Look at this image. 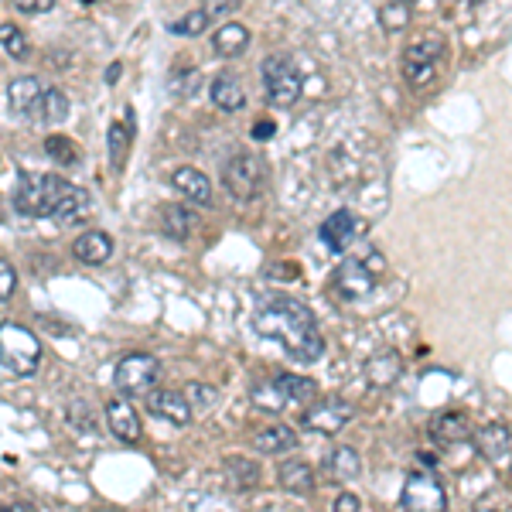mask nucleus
Masks as SVG:
<instances>
[{"instance_id": "f257e3e1", "label": "nucleus", "mask_w": 512, "mask_h": 512, "mask_svg": "<svg viewBox=\"0 0 512 512\" xmlns=\"http://www.w3.org/2000/svg\"><path fill=\"white\" fill-rule=\"evenodd\" d=\"M253 332L260 338L284 345V352L301 366H311L325 355V335H321L315 315L308 304L287 294H270L256 304L253 311Z\"/></svg>"}, {"instance_id": "f03ea898", "label": "nucleus", "mask_w": 512, "mask_h": 512, "mask_svg": "<svg viewBox=\"0 0 512 512\" xmlns=\"http://www.w3.org/2000/svg\"><path fill=\"white\" fill-rule=\"evenodd\" d=\"M383 274H386V256L379 253L376 246H369V250H362L359 256H349V260L338 263L332 270V277H328V291L335 297H342V301H359V297H366L369 291H376Z\"/></svg>"}, {"instance_id": "7ed1b4c3", "label": "nucleus", "mask_w": 512, "mask_h": 512, "mask_svg": "<svg viewBox=\"0 0 512 512\" xmlns=\"http://www.w3.org/2000/svg\"><path fill=\"white\" fill-rule=\"evenodd\" d=\"M444 62H448V41L437 31H424V35L410 38V45L403 48V79L414 93H424L441 79Z\"/></svg>"}, {"instance_id": "20e7f679", "label": "nucleus", "mask_w": 512, "mask_h": 512, "mask_svg": "<svg viewBox=\"0 0 512 512\" xmlns=\"http://www.w3.org/2000/svg\"><path fill=\"white\" fill-rule=\"evenodd\" d=\"M72 181L62 175H41V171H24L14 188V209L28 219H52L59 202L69 192Z\"/></svg>"}, {"instance_id": "39448f33", "label": "nucleus", "mask_w": 512, "mask_h": 512, "mask_svg": "<svg viewBox=\"0 0 512 512\" xmlns=\"http://www.w3.org/2000/svg\"><path fill=\"white\" fill-rule=\"evenodd\" d=\"M0 366L14 376H35L41 366V342L18 321H0Z\"/></svg>"}, {"instance_id": "423d86ee", "label": "nucleus", "mask_w": 512, "mask_h": 512, "mask_svg": "<svg viewBox=\"0 0 512 512\" xmlns=\"http://www.w3.org/2000/svg\"><path fill=\"white\" fill-rule=\"evenodd\" d=\"M315 400V383L311 379H301V376H277L270 383H260L250 390V403L263 414H280L287 407H311Z\"/></svg>"}, {"instance_id": "0eeeda50", "label": "nucleus", "mask_w": 512, "mask_h": 512, "mask_svg": "<svg viewBox=\"0 0 512 512\" xmlns=\"http://www.w3.org/2000/svg\"><path fill=\"white\" fill-rule=\"evenodd\" d=\"M260 76H263V86H267V99L280 110L294 106L301 99V89H304V79L297 72V65L291 55H267L260 65Z\"/></svg>"}, {"instance_id": "6e6552de", "label": "nucleus", "mask_w": 512, "mask_h": 512, "mask_svg": "<svg viewBox=\"0 0 512 512\" xmlns=\"http://www.w3.org/2000/svg\"><path fill=\"white\" fill-rule=\"evenodd\" d=\"M158 376H161V362L154 359L151 352H130V355H123L117 362V369H113V386H117L123 396L151 393Z\"/></svg>"}, {"instance_id": "1a4fd4ad", "label": "nucleus", "mask_w": 512, "mask_h": 512, "mask_svg": "<svg viewBox=\"0 0 512 512\" xmlns=\"http://www.w3.org/2000/svg\"><path fill=\"white\" fill-rule=\"evenodd\" d=\"M222 185L236 198L250 202L263 188V161L250 151H236L233 158L226 161V168H222Z\"/></svg>"}, {"instance_id": "9d476101", "label": "nucleus", "mask_w": 512, "mask_h": 512, "mask_svg": "<svg viewBox=\"0 0 512 512\" xmlns=\"http://www.w3.org/2000/svg\"><path fill=\"white\" fill-rule=\"evenodd\" d=\"M355 407L349 400H338V396H328L321 403H311L308 410L301 414V427L304 431H315V434H338L345 424L352 420Z\"/></svg>"}, {"instance_id": "9b49d317", "label": "nucleus", "mask_w": 512, "mask_h": 512, "mask_svg": "<svg viewBox=\"0 0 512 512\" xmlns=\"http://www.w3.org/2000/svg\"><path fill=\"white\" fill-rule=\"evenodd\" d=\"M403 509L407 512H444L448 509V492L437 482L434 475L420 472L410 475L407 485H403Z\"/></svg>"}, {"instance_id": "f8f14e48", "label": "nucleus", "mask_w": 512, "mask_h": 512, "mask_svg": "<svg viewBox=\"0 0 512 512\" xmlns=\"http://www.w3.org/2000/svg\"><path fill=\"white\" fill-rule=\"evenodd\" d=\"M362 233H366V226H362L352 209H338L321 222V239H325V246L332 253H345Z\"/></svg>"}, {"instance_id": "ddd939ff", "label": "nucleus", "mask_w": 512, "mask_h": 512, "mask_svg": "<svg viewBox=\"0 0 512 512\" xmlns=\"http://www.w3.org/2000/svg\"><path fill=\"white\" fill-rule=\"evenodd\" d=\"M134 110H123V117H117L110 123V130H106V154H110V168L113 175H120L123 168H127V158H130V147H134Z\"/></svg>"}, {"instance_id": "4468645a", "label": "nucleus", "mask_w": 512, "mask_h": 512, "mask_svg": "<svg viewBox=\"0 0 512 512\" xmlns=\"http://www.w3.org/2000/svg\"><path fill=\"white\" fill-rule=\"evenodd\" d=\"M147 410L175 427H188L195 420L192 403H188V396L181 390H151L147 393Z\"/></svg>"}, {"instance_id": "2eb2a0df", "label": "nucleus", "mask_w": 512, "mask_h": 512, "mask_svg": "<svg viewBox=\"0 0 512 512\" xmlns=\"http://www.w3.org/2000/svg\"><path fill=\"white\" fill-rule=\"evenodd\" d=\"M171 185H175L178 195H185L188 202L198 205V209H212V202H216L212 181L198 168H192V164H178V168L171 171Z\"/></svg>"}, {"instance_id": "dca6fc26", "label": "nucleus", "mask_w": 512, "mask_h": 512, "mask_svg": "<svg viewBox=\"0 0 512 512\" xmlns=\"http://www.w3.org/2000/svg\"><path fill=\"white\" fill-rule=\"evenodd\" d=\"M106 427H110V434L123 444H137L140 434H144V424H140L137 407L123 400V396L106 403Z\"/></svg>"}, {"instance_id": "f3484780", "label": "nucleus", "mask_w": 512, "mask_h": 512, "mask_svg": "<svg viewBox=\"0 0 512 512\" xmlns=\"http://www.w3.org/2000/svg\"><path fill=\"white\" fill-rule=\"evenodd\" d=\"M41 82L35 76H18L11 79L7 86V106L18 120H38V110H41Z\"/></svg>"}, {"instance_id": "a211bd4d", "label": "nucleus", "mask_w": 512, "mask_h": 512, "mask_svg": "<svg viewBox=\"0 0 512 512\" xmlns=\"http://www.w3.org/2000/svg\"><path fill=\"white\" fill-rule=\"evenodd\" d=\"M113 250H117V243H113V236L103 233V229H89V233H82L76 243H72V253H76L82 263H89V267L110 263Z\"/></svg>"}, {"instance_id": "6ab92c4d", "label": "nucleus", "mask_w": 512, "mask_h": 512, "mask_svg": "<svg viewBox=\"0 0 512 512\" xmlns=\"http://www.w3.org/2000/svg\"><path fill=\"white\" fill-rule=\"evenodd\" d=\"M431 437L441 444H458L472 437V417L465 410H444L431 420Z\"/></svg>"}, {"instance_id": "aec40b11", "label": "nucleus", "mask_w": 512, "mask_h": 512, "mask_svg": "<svg viewBox=\"0 0 512 512\" xmlns=\"http://www.w3.org/2000/svg\"><path fill=\"white\" fill-rule=\"evenodd\" d=\"M250 28L239 21H226L219 24L216 31H212V48H216V55H222V59H236V55H243L246 48H250Z\"/></svg>"}, {"instance_id": "412c9836", "label": "nucleus", "mask_w": 512, "mask_h": 512, "mask_svg": "<svg viewBox=\"0 0 512 512\" xmlns=\"http://www.w3.org/2000/svg\"><path fill=\"white\" fill-rule=\"evenodd\" d=\"M400 373H403V359H400V352H396V349L376 352L373 359L366 362V379H369V386H376V390L393 386L396 379H400Z\"/></svg>"}, {"instance_id": "4be33fe9", "label": "nucleus", "mask_w": 512, "mask_h": 512, "mask_svg": "<svg viewBox=\"0 0 512 512\" xmlns=\"http://www.w3.org/2000/svg\"><path fill=\"white\" fill-rule=\"evenodd\" d=\"M209 96H212V103H216L219 110H226V113H239L246 106V89H243V82L233 76V72H222V76L212 79Z\"/></svg>"}, {"instance_id": "5701e85b", "label": "nucleus", "mask_w": 512, "mask_h": 512, "mask_svg": "<svg viewBox=\"0 0 512 512\" xmlns=\"http://www.w3.org/2000/svg\"><path fill=\"white\" fill-rule=\"evenodd\" d=\"M297 431L294 427H287V424H270V427H263V431H256L253 434V448L260 451V454H287V451H294L297 448Z\"/></svg>"}, {"instance_id": "b1692460", "label": "nucleus", "mask_w": 512, "mask_h": 512, "mask_svg": "<svg viewBox=\"0 0 512 512\" xmlns=\"http://www.w3.org/2000/svg\"><path fill=\"white\" fill-rule=\"evenodd\" d=\"M277 482L291 495H311L315 492V468L308 461H284L277 472Z\"/></svg>"}, {"instance_id": "393cba45", "label": "nucleus", "mask_w": 512, "mask_h": 512, "mask_svg": "<svg viewBox=\"0 0 512 512\" xmlns=\"http://www.w3.org/2000/svg\"><path fill=\"white\" fill-rule=\"evenodd\" d=\"M509 444H512V434L506 424H485L482 431H475V448L489 461H499L502 454L509 451Z\"/></svg>"}, {"instance_id": "a878e982", "label": "nucleus", "mask_w": 512, "mask_h": 512, "mask_svg": "<svg viewBox=\"0 0 512 512\" xmlns=\"http://www.w3.org/2000/svg\"><path fill=\"white\" fill-rule=\"evenodd\" d=\"M325 468H328V475L335 478V482H355V478L362 475V458H359V451L355 448H335L332 454L325 458Z\"/></svg>"}, {"instance_id": "bb28decb", "label": "nucleus", "mask_w": 512, "mask_h": 512, "mask_svg": "<svg viewBox=\"0 0 512 512\" xmlns=\"http://www.w3.org/2000/svg\"><path fill=\"white\" fill-rule=\"evenodd\" d=\"M89 209H93V198L82 185H69V192L59 202V209H55V222H76L82 216H89Z\"/></svg>"}, {"instance_id": "cd10ccee", "label": "nucleus", "mask_w": 512, "mask_h": 512, "mask_svg": "<svg viewBox=\"0 0 512 512\" xmlns=\"http://www.w3.org/2000/svg\"><path fill=\"white\" fill-rule=\"evenodd\" d=\"M195 229V216L185 205H164L161 209V233L171 239H188Z\"/></svg>"}, {"instance_id": "c85d7f7f", "label": "nucleus", "mask_w": 512, "mask_h": 512, "mask_svg": "<svg viewBox=\"0 0 512 512\" xmlns=\"http://www.w3.org/2000/svg\"><path fill=\"white\" fill-rule=\"evenodd\" d=\"M69 110H72V103H69V96L62 93V89H45L41 93V110H38V120L41 123H48V127H59V123L69 120Z\"/></svg>"}, {"instance_id": "c756f323", "label": "nucleus", "mask_w": 512, "mask_h": 512, "mask_svg": "<svg viewBox=\"0 0 512 512\" xmlns=\"http://www.w3.org/2000/svg\"><path fill=\"white\" fill-rule=\"evenodd\" d=\"M226 475L233 478L236 489H253V485H260V465H256L253 458H243V454H229Z\"/></svg>"}, {"instance_id": "7c9ffc66", "label": "nucleus", "mask_w": 512, "mask_h": 512, "mask_svg": "<svg viewBox=\"0 0 512 512\" xmlns=\"http://www.w3.org/2000/svg\"><path fill=\"white\" fill-rule=\"evenodd\" d=\"M209 28H212V18H209V11H205V7H195V11L181 14V18H175L168 24V31H171V35H178V38H198L202 31H209Z\"/></svg>"}, {"instance_id": "2f4dec72", "label": "nucleus", "mask_w": 512, "mask_h": 512, "mask_svg": "<svg viewBox=\"0 0 512 512\" xmlns=\"http://www.w3.org/2000/svg\"><path fill=\"white\" fill-rule=\"evenodd\" d=\"M0 48H4L14 62H28V55H31L28 35H24L18 24H11V21L0 24Z\"/></svg>"}, {"instance_id": "473e14b6", "label": "nucleus", "mask_w": 512, "mask_h": 512, "mask_svg": "<svg viewBox=\"0 0 512 512\" xmlns=\"http://www.w3.org/2000/svg\"><path fill=\"white\" fill-rule=\"evenodd\" d=\"M45 151L48 158H55V164H62V168H72V164H79V147L76 140L62 137V134H52L45 140Z\"/></svg>"}, {"instance_id": "72a5a7b5", "label": "nucleus", "mask_w": 512, "mask_h": 512, "mask_svg": "<svg viewBox=\"0 0 512 512\" xmlns=\"http://www.w3.org/2000/svg\"><path fill=\"white\" fill-rule=\"evenodd\" d=\"M188 396V403H192V410L195 414H202V410H209V407H216L219 403V393L212 390V386H205V383H188V390H181Z\"/></svg>"}, {"instance_id": "f704fd0d", "label": "nucleus", "mask_w": 512, "mask_h": 512, "mask_svg": "<svg viewBox=\"0 0 512 512\" xmlns=\"http://www.w3.org/2000/svg\"><path fill=\"white\" fill-rule=\"evenodd\" d=\"M379 21H383V28L390 31H400L410 24V4H383L379 7Z\"/></svg>"}, {"instance_id": "c9c22d12", "label": "nucleus", "mask_w": 512, "mask_h": 512, "mask_svg": "<svg viewBox=\"0 0 512 512\" xmlns=\"http://www.w3.org/2000/svg\"><path fill=\"white\" fill-rule=\"evenodd\" d=\"M14 291H18V270L7 256H0V301H7Z\"/></svg>"}, {"instance_id": "e433bc0d", "label": "nucleus", "mask_w": 512, "mask_h": 512, "mask_svg": "<svg viewBox=\"0 0 512 512\" xmlns=\"http://www.w3.org/2000/svg\"><path fill=\"white\" fill-rule=\"evenodd\" d=\"M18 14H52L55 0H18Z\"/></svg>"}, {"instance_id": "4c0bfd02", "label": "nucleus", "mask_w": 512, "mask_h": 512, "mask_svg": "<svg viewBox=\"0 0 512 512\" xmlns=\"http://www.w3.org/2000/svg\"><path fill=\"white\" fill-rule=\"evenodd\" d=\"M359 509H362V502H359V495H355V492L335 495V512H359Z\"/></svg>"}, {"instance_id": "58836bf2", "label": "nucleus", "mask_w": 512, "mask_h": 512, "mask_svg": "<svg viewBox=\"0 0 512 512\" xmlns=\"http://www.w3.org/2000/svg\"><path fill=\"white\" fill-rule=\"evenodd\" d=\"M267 134H274V127H270V123H260V127H256V137H267Z\"/></svg>"}, {"instance_id": "ea45409f", "label": "nucleus", "mask_w": 512, "mask_h": 512, "mask_svg": "<svg viewBox=\"0 0 512 512\" xmlns=\"http://www.w3.org/2000/svg\"><path fill=\"white\" fill-rule=\"evenodd\" d=\"M11 512H35V506H28V502H18V506H11Z\"/></svg>"}, {"instance_id": "a19ab883", "label": "nucleus", "mask_w": 512, "mask_h": 512, "mask_svg": "<svg viewBox=\"0 0 512 512\" xmlns=\"http://www.w3.org/2000/svg\"><path fill=\"white\" fill-rule=\"evenodd\" d=\"M0 512H11V506H4V502H0Z\"/></svg>"}, {"instance_id": "79ce46f5", "label": "nucleus", "mask_w": 512, "mask_h": 512, "mask_svg": "<svg viewBox=\"0 0 512 512\" xmlns=\"http://www.w3.org/2000/svg\"><path fill=\"white\" fill-rule=\"evenodd\" d=\"M478 512H499V509H478Z\"/></svg>"}, {"instance_id": "37998d69", "label": "nucleus", "mask_w": 512, "mask_h": 512, "mask_svg": "<svg viewBox=\"0 0 512 512\" xmlns=\"http://www.w3.org/2000/svg\"><path fill=\"white\" fill-rule=\"evenodd\" d=\"M509 482H512V468H509Z\"/></svg>"}]
</instances>
